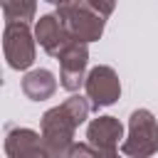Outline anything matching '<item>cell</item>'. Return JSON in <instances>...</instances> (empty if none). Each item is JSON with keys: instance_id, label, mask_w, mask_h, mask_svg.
I'll list each match as a JSON object with an SVG mask.
<instances>
[{"instance_id": "1", "label": "cell", "mask_w": 158, "mask_h": 158, "mask_svg": "<svg viewBox=\"0 0 158 158\" xmlns=\"http://www.w3.org/2000/svg\"><path fill=\"white\" fill-rule=\"evenodd\" d=\"M91 106L84 96H69L64 104L42 116V148L47 158H69L74 148V128L89 116Z\"/></svg>"}, {"instance_id": "2", "label": "cell", "mask_w": 158, "mask_h": 158, "mask_svg": "<svg viewBox=\"0 0 158 158\" xmlns=\"http://www.w3.org/2000/svg\"><path fill=\"white\" fill-rule=\"evenodd\" d=\"M123 156L148 158L158 151V121L148 109H136L128 118V138L121 143Z\"/></svg>"}, {"instance_id": "3", "label": "cell", "mask_w": 158, "mask_h": 158, "mask_svg": "<svg viewBox=\"0 0 158 158\" xmlns=\"http://www.w3.org/2000/svg\"><path fill=\"white\" fill-rule=\"evenodd\" d=\"M57 17H59L62 25L67 27V32H69L74 40L84 42V44L99 40L101 32H104V17L96 15L94 10L84 7V5L77 2V0H69L67 5H62L59 12H57Z\"/></svg>"}, {"instance_id": "4", "label": "cell", "mask_w": 158, "mask_h": 158, "mask_svg": "<svg viewBox=\"0 0 158 158\" xmlns=\"http://www.w3.org/2000/svg\"><path fill=\"white\" fill-rule=\"evenodd\" d=\"M123 136V126L114 116H99L86 128V148L91 158H118V141Z\"/></svg>"}, {"instance_id": "5", "label": "cell", "mask_w": 158, "mask_h": 158, "mask_svg": "<svg viewBox=\"0 0 158 158\" xmlns=\"http://www.w3.org/2000/svg\"><path fill=\"white\" fill-rule=\"evenodd\" d=\"M5 59L12 69H27L35 62V40L25 22H7L2 35Z\"/></svg>"}, {"instance_id": "6", "label": "cell", "mask_w": 158, "mask_h": 158, "mask_svg": "<svg viewBox=\"0 0 158 158\" xmlns=\"http://www.w3.org/2000/svg\"><path fill=\"white\" fill-rule=\"evenodd\" d=\"M84 86H86L89 106L94 111H99L101 106H111L121 94L118 77H116V72L111 67H94L84 77Z\"/></svg>"}, {"instance_id": "7", "label": "cell", "mask_w": 158, "mask_h": 158, "mask_svg": "<svg viewBox=\"0 0 158 158\" xmlns=\"http://www.w3.org/2000/svg\"><path fill=\"white\" fill-rule=\"evenodd\" d=\"M59 69H62V74H59V84L67 89V91H77L81 84H84V69H86V62H89V49H86V44L84 42H79V40H74L59 57Z\"/></svg>"}, {"instance_id": "8", "label": "cell", "mask_w": 158, "mask_h": 158, "mask_svg": "<svg viewBox=\"0 0 158 158\" xmlns=\"http://www.w3.org/2000/svg\"><path fill=\"white\" fill-rule=\"evenodd\" d=\"M35 37L44 47V52L52 54V57H59L74 42V37L67 32V27L62 25V20L57 15H42L37 27H35Z\"/></svg>"}, {"instance_id": "9", "label": "cell", "mask_w": 158, "mask_h": 158, "mask_svg": "<svg viewBox=\"0 0 158 158\" xmlns=\"http://www.w3.org/2000/svg\"><path fill=\"white\" fill-rule=\"evenodd\" d=\"M5 151L10 158H47L42 148V138L32 128L10 126L5 136Z\"/></svg>"}, {"instance_id": "10", "label": "cell", "mask_w": 158, "mask_h": 158, "mask_svg": "<svg viewBox=\"0 0 158 158\" xmlns=\"http://www.w3.org/2000/svg\"><path fill=\"white\" fill-rule=\"evenodd\" d=\"M22 91L32 101H44L57 91V79L49 69H32L22 79Z\"/></svg>"}, {"instance_id": "11", "label": "cell", "mask_w": 158, "mask_h": 158, "mask_svg": "<svg viewBox=\"0 0 158 158\" xmlns=\"http://www.w3.org/2000/svg\"><path fill=\"white\" fill-rule=\"evenodd\" d=\"M0 7L7 17V22H30L35 17V0H0Z\"/></svg>"}, {"instance_id": "12", "label": "cell", "mask_w": 158, "mask_h": 158, "mask_svg": "<svg viewBox=\"0 0 158 158\" xmlns=\"http://www.w3.org/2000/svg\"><path fill=\"white\" fill-rule=\"evenodd\" d=\"M77 2H81L84 7H89V10H94L96 15H101L104 20L114 12V7H116V0H77Z\"/></svg>"}, {"instance_id": "13", "label": "cell", "mask_w": 158, "mask_h": 158, "mask_svg": "<svg viewBox=\"0 0 158 158\" xmlns=\"http://www.w3.org/2000/svg\"><path fill=\"white\" fill-rule=\"evenodd\" d=\"M69 158H91V153H89L86 143H74V148H72V156H69Z\"/></svg>"}, {"instance_id": "14", "label": "cell", "mask_w": 158, "mask_h": 158, "mask_svg": "<svg viewBox=\"0 0 158 158\" xmlns=\"http://www.w3.org/2000/svg\"><path fill=\"white\" fill-rule=\"evenodd\" d=\"M47 2H52V5H57V7H62V5H67L69 0H47Z\"/></svg>"}, {"instance_id": "15", "label": "cell", "mask_w": 158, "mask_h": 158, "mask_svg": "<svg viewBox=\"0 0 158 158\" xmlns=\"http://www.w3.org/2000/svg\"><path fill=\"white\" fill-rule=\"evenodd\" d=\"M0 81H2V74H0Z\"/></svg>"}]
</instances>
